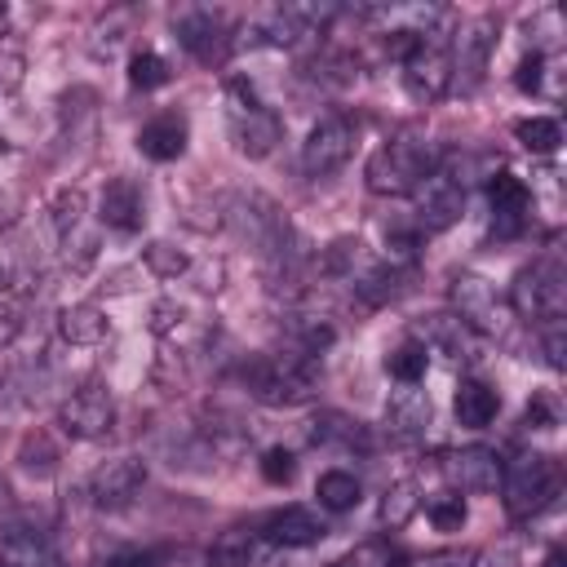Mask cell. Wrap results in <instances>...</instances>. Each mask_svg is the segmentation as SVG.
<instances>
[{
  "mask_svg": "<svg viewBox=\"0 0 567 567\" xmlns=\"http://www.w3.org/2000/svg\"><path fill=\"white\" fill-rule=\"evenodd\" d=\"M235 377H239V385L257 403H270V408H292V403H306L315 394V359H306L297 350H284V354H248L235 368Z\"/></svg>",
  "mask_w": 567,
  "mask_h": 567,
  "instance_id": "cell-1",
  "label": "cell"
},
{
  "mask_svg": "<svg viewBox=\"0 0 567 567\" xmlns=\"http://www.w3.org/2000/svg\"><path fill=\"white\" fill-rule=\"evenodd\" d=\"M439 168V155L425 137L416 133H394L390 142H381L372 155H368V168H363V182L372 195H412L430 173Z\"/></svg>",
  "mask_w": 567,
  "mask_h": 567,
  "instance_id": "cell-2",
  "label": "cell"
},
{
  "mask_svg": "<svg viewBox=\"0 0 567 567\" xmlns=\"http://www.w3.org/2000/svg\"><path fill=\"white\" fill-rule=\"evenodd\" d=\"M558 487H563L558 461L545 452H518L514 461L501 465V501L509 518H536L558 501Z\"/></svg>",
  "mask_w": 567,
  "mask_h": 567,
  "instance_id": "cell-3",
  "label": "cell"
},
{
  "mask_svg": "<svg viewBox=\"0 0 567 567\" xmlns=\"http://www.w3.org/2000/svg\"><path fill=\"white\" fill-rule=\"evenodd\" d=\"M509 310L527 323H554L567 315V266L558 252H545L514 275Z\"/></svg>",
  "mask_w": 567,
  "mask_h": 567,
  "instance_id": "cell-4",
  "label": "cell"
},
{
  "mask_svg": "<svg viewBox=\"0 0 567 567\" xmlns=\"http://www.w3.org/2000/svg\"><path fill=\"white\" fill-rule=\"evenodd\" d=\"M226 106H230V142H235V151L248 155V159H266L284 137V120L252 93L248 80H230L226 84Z\"/></svg>",
  "mask_w": 567,
  "mask_h": 567,
  "instance_id": "cell-5",
  "label": "cell"
},
{
  "mask_svg": "<svg viewBox=\"0 0 567 567\" xmlns=\"http://www.w3.org/2000/svg\"><path fill=\"white\" fill-rule=\"evenodd\" d=\"M452 315L474 332V337H496V332H505L509 328V306L501 301V292L483 279V275H470V270H461L456 279H452Z\"/></svg>",
  "mask_w": 567,
  "mask_h": 567,
  "instance_id": "cell-6",
  "label": "cell"
},
{
  "mask_svg": "<svg viewBox=\"0 0 567 567\" xmlns=\"http://www.w3.org/2000/svg\"><path fill=\"white\" fill-rule=\"evenodd\" d=\"M354 142H359V124L350 115H323L301 142L306 177H332L337 168H346L354 155Z\"/></svg>",
  "mask_w": 567,
  "mask_h": 567,
  "instance_id": "cell-7",
  "label": "cell"
},
{
  "mask_svg": "<svg viewBox=\"0 0 567 567\" xmlns=\"http://www.w3.org/2000/svg\"><path fill=\"white\" fill-rule=\"evenodd\" d=\"M412 195H416L412 221H416L421 235H443V230H452V226L461 221V213H465V182H461L456 173H447V168H434Z\"/></svg>",
  "mask_w": 567,
  "mask_h": 567,
  "instance_id": "cell-8",
  "label": "cell"
},
{
  "mask_svg": "<svg viewBox=\"0 0 567 567\" xmlns=\"http://www.w3.org/2000/svg\"><path fill=\"white\" fill-rule=\"evenodd\" d=\"M173 35L199 66H221L230 58V27L217 9H182L173 18Z\"/></svg>",
  "mask_w": 567,
  "mask_h": 567,
  "instance_id": "cell-9",
  "label": "cell"
},
{
  "mask_svg": "<svg viewBox=\"0 0 567 567\" xmlns=\"http://www.w3.org/2000/svg\"><path fill=\"white\" fill-rule=\"evenodd\" d=\"M111 425H115V399L102 385H84L71 399H62V408H58V430L66 439L93 443V439H106Z\"/></svg>",
  "mask_w": 567,
  "mask_h": 567,
  "instance_id": "cell-10",
  "label": "cell"
},
{
  "mask_svg": "<svg viewBox=\"0 0 567 567\" xmlns=\"http://www.w3.org/2000/svg\"><path fill=\"white\" fill-rule=\"evenodd\" d=\"M403 89L416 102H439L452 89V53L443 40H421V49L403 62Z\"/></svg>",
  "mask_w": 567,
  "mask_h": 567,
  "instance_id": "cell-11",
  "label": "cell"
},
{
  "mask_svg": "<svg viewBox=\"0 0 567 567\" xmlns=\"http://www.w3.org/2000/svg\"><path fill=\"white\" fill-rule=\"evenodd\" d=\"M146 483V461L142 456H115V461H102L89 478V496L97 509H120L128 505Z\"/></svg>",
  "mask_w": 567,
  "mask_h": 567,
  "instance_id": "cell-12",
  "label": "cell"
},
{
  "mask_svg": "<svg viewBox=\"0 0 567 567\" xmlns=\"http://www.w3.org/2000/svg\"><path fill=\"white\" fill-rule=\"evenodd\" d=\"M487 204H492V235H496V239L523 235L527 213H532V190H527L523 177H514V173H492V182H487Z\"/></svg>",
  "mask_w": 567,
  "mask_h": 567,
  "instance_id": "cell-13",
  "label": "cell"
},
{
  "mask_svg": "<svg viewBox=\"0 0 567 567\" xmlns=\"http://www.w3.org/2000/svg\"><path fill=\"white\" fill-rule=\"evenodd\" d=\"M501 465L505 461L492 447H461V452H452L443 461V478L452 483V492L483 496V492H496L501 487Z\"/></svg>",
  "mask_w": 567,
  "mask_h": 567,
  "instance_id": "cell-14",
  "label": "cell"
},
{
  "mask_svg": "<svg viewBox=\"0 0 567 567\" xmlns=\"http://www.w3.org/2000/svg\"><path fill=\"white\" fill-rule=\"evenodd\" d=\"M97 217L102 226L120 230V235H133L142 230L146 221V199H142V186L133 177H106L102 195H97Z\"/></svg>",
  "mask_w": 567,
  "mask_h": 567,
  "instance_id": "cell-15",
  "label": "cell"
},
{
  "mask_svg": "<svg viewBox=\"0 0 567 567\" xmlns=\"http://www.w3.org/2000/svg\"><path fill=\"white\" fill-rule=\"evenodd\" d=\"M261 536H266V545L306 549V545H319V540L328 536V527H323V518H319L310 505H284V509L266 514Z\"/></svg>",
  "mask_w": 567,
  "mask_h": 567,
  "instance_id": "cell-16",
  "label": "cell"
},
{
  "mask_svg": "<svg viewBox=\"0 0 567 567\" xmlns=\"http://www.w3.org/2000/svg\"><path fill=\"white\" fill-rule=\"evenodd\" d=\"M496 49V22L492 18H478L461 31L456 40V53H452V84L461 80V89H474L478 75L487 71V53Z\"/></svg>",
  "mask_w": 567,
  "mask_h": 567,
  "instance_id": "cell-17",
  "label": "cell"
},
{
  "mask_svg": "<svg viewBox=\"0 0 567 567\" xmlns=\"http://www.w3.org/2000/svg\"><path fill=\"white\" fill-rule=\"evenodd\" d=\"M186 142H190V120H186L182 111H159V115H151V120L137 128V151H142L146 159H155V164L177 159V155L186 151Z\"/></svg>",
  "mask_w": 567,
  "mask_h": 567,
  "instance_id": "cell-18",
  "label": "cell"
},
{
  "mask_svg": "<svg viewBox=\"0 0 567 567\" xmlns=\"http://www.w3.org/2000/svg\"><path fill=\"white\" fill-rule=\"evenodd\" d=\"M430 421H434V403H430L425 390L403 385V390L390 394V403H385V430L394 439H421L430 430Z\"/></svg>",
  "mask_w": 567,
  "mask_h": 567,
  "instance_id": "cell-19",
  "label": "cell"
},
{
  "mask_svg": "<svg viewBox=\"0 0 567 567\" xmlns=\"http://www.w3.org/2000/svg\"><path fill=\"white\" fill-rule=\"evenodd\" d=\"M452 412H456L461 430H487L496 421V412H501V394L478 377H461L456 394H452Z\"/></svg>",
  "mask_w": 567,
  "mask_h": 567,
  "instance_id": "cell-20",
  "label": "cell"
},
{
  "mask_svg": "<svg viewBox=\"0 0 567 567\" xmlns=\"http://www.w3.org/2000/svg\"><path fill=\"white\" fill-rule=\"evenodd\" d=\"M266 536L261 532H248V527H230L213 540L208 549V567H261L266 558Z\"/></svg>",
  "mask_w": 567,
  "mask_h": 567,
  "instance_id": "cell-21",
  "label": "cell"
},
{
  "mask_svg": "<svg viewBox=\"0 0 567 567\" xmlns=\"http://www.w3.org/2000/svg\"><path fill=\"white\" fill-rule=\"evenodd\" d=\"M416 341H421L430 354L439 350V354H452V359H474V346H478V337H474L456 315H430Z\"/></svg>",
  "mask_w": 567,
  "mask_h": 567,
  "instance_id": "cell-22",
  "label": "cell"
},
{
  "mask_svg": "<svg viewBox=\"0 0 567 567\" xmlns=\"http://www.w3.org/2000/svg\"><path fill=\"white\" fill-rule=\"evenodd\" d=\"M408 270H394V266H385V261H363L354 275H350V288H354V297L363 301V306H385V301H394L408 284Z\"/></svg>",
  "mask_w": 567,
  "mask_h": 567,
  "instance_id": "cell-23",
  "label": "cell"
},
{
  "mask_svg": "<svg viewBox=\"0 0 567 567\" xmlns=\"http://www.w3.org/2000/svg\"><path fill=\"white\" fill-rule=\"evenodd\" d=\"M58 332L66 346H102L111 337V323L93 301H75L58 310Z\"/></svg>",
  "mask_w": 567,
  "mask_h": 567,
  "instance_id": "cell-24",
  "label": "cell"
},
{
  "mask_svg": "<svg viewBox=\"0 0 567 567\" xmlns=\"http://www.w3.org/2000/svg\"><path fill=\"white\" fill-rule=\"evenodd\" d=\"M310 443H319V447H346V452H354V447L368 452L372 447V434H368L363 421H354L346 412H319L310 421Z\"/></svg>",
  "mask_w": 567,
  "mask_h": 567,
  "instance_id": "cell-25",
  "label": "cell"
},
{
  "mask_svg": "<svg viewBox=\"0 0 567 567\" xmlns=\"http://www.w3.org/2000/svg\"><path fill=\"white\" fill-rule=\"evenodd\" d=\"M0 567H62V558L49 549L44 536H35V532H9L0 540Z\"/></svg>",
  "mask_w": 567,
  "mask_h": 567,
  "instance_id": "cell-26",
  "label": "cell"
},
{
  "mask_svg": "<svg viewBox=\"0 0 567 567\" xmlns=\"http://www.w3.org/2000/svg\"><path fill=\"white\" fill-rule=\"evenodd\" d=\"M421 567H518L509 545H474V549H439Z\"/></svg>",
  "mask_w": 567,
  "mask_h": 567,
  "instance_id": "cell-27",
  "label": "cell"
},
{
  "mask_svg": "<svg viewBox=\"0 0 567 567\" xmlns=\"http://www.w3.org/2000/svg\"><path fill=\"white\" fill-rule=\"evenodd\" d=\"M315 496H319V505L328 514H346V509H354L363 501V487H359V478L350 470H323L319 483H315Z\"/></svg>",
  "mask_w": 567,
  "mask_h": 567,
  "instance_id": "cell-28",
  "label": "cell"
},
{
  "mask_svg": "<svg viewBox=\"0 0 567 567\" xmlns=\"http://www.w3.org/2000/svg\"><path fill=\"white\" fill-rule=\"evenodd\" d=\"M425 368H430V350H425L416 337H408V341H399V346L385 350V372H390L399 385H421Z\"/></svg>",
  "mask_w": 567,
  "mask_h": 567,
  "instance_id": "cell-29",
  "label": "cell"
},
{
  "mask_svg": "<svg viewBox=\"0 0 567 567\" xmlns=\"http://www.w3.org/2000/svg\"><path fill=\"white\" fill-rule=\"evenodd\" d=\"M328 567H408V549L377 536V540H363V545L346 549V554H341L337 563H328Z\"/></svg>",
  "mask_w": 567,
  "mask_h": 567,
  "instance_id": "cell-30",
  "label": "cell"
},
{
  "mask_svg": "<svg viewBox=\"0 0 567 567\" xmlns=\"http://www.w3.org/2000/svg\"><path fill=\"white\" fill-rule=\"evenodd\" d=\"M514 137H518V146L532 151V155H554V151L563 146V124H558L554 115H527V120L514 124Z\"/></svg>",
  "mask_w": 567,
  "mask_h": 567,
  "instance_id": "cell-31",
  "label": "cell"
},
{
  "mask_svg": "<svg viewBox=\"0 0 567 567\" xmlns=\"http://www.w3.org/2000/svg\"><path fill=\"white\" fill-rule=\"evenodd\" d=\"M421 230H416V221H394V226H385V239H381V252H385V266H394V270H412L416 266V257H421Z\"/></svg>",
  "mask_w": 567,
  "mask_h": 567,
  "instance_id": "cell-32",
  "label": "cell"
},
{
  "mask_svg": "<svg viewBox=\"0 0 567 567\" xmlns=\"http://www.w3.org/2000/svg\"><path fill=\"white\" fill-rule=\"evenodd\" d=\"M142 266L155 275V279H182L190 270V257L173 244V239H151L142 248Z\"/></svg>",
  "mask_w": 567,
  "mask_h": 567,
  "instance_id": "cell-33",
  "label": "cell"
},
{
  "mask_svg": "<svg viewBox=\"0 0 567 567\" xmlns=\"http://www.w3.org/2000/svg\"><path fill=\"white\" fill-rule=\"evenodd\" d=\"M27 288V248L13 230H0V292Z\"/></svg>",
  "mask_w": 567,
  "mask_h": 567,
  "instance_id": "cell-34",
  "label": "cell"
},
{
  "mask_svg": "<svg viewBox=\"0 0 567 567\" xmlns=\"http://www.w3.org/2000/svg\"><path fill=\"white\" fill-rule=\"evenodd\" d=\"M425 518H430V527L434 532H461L465 527V501H461V492H434L430 501H425Z\"/></svg>",
  "mask_w": 567,
  "mask_h": 567,
  "instance_id": "cell-35",
  "label": "cell"
},
{
  "mask_svg": "<svg viewBox=\"0 0 567 567\" xmlns=\"http://www.w3.org/2000/svg\"><path fill=\"white\" fill-rule=\"evenodd\" d=\"M173 80V71H168V62L159 58V53H133L128 58V84L133 89H142V93H151V89H164Z\"/></svg>",
  "mask_w": 567,
  "mask_h": 567,
  "instance_id": "cell-36",
  "label": "cell"
},
{
  "mask_svg": "<svg viewBox=\"0 0 567 567\" xmlns=\"http://www.w3.org/2000/svg\"><path fill=\"white\" fill-rule=\"evenodd\" d=\"M49 213H53V230H58V235H71L75 226H84V190H80V186H62V190L53 195Z\"/></svg>",
  "mask_w": 567,
  "mask_h": 567,
  "instance_id": "cell-37",
  "label": "cell"
},
{
  "mask_svg": "<svg viewBox=\"0 0 567 567\" xmlns=\"http://www.w3.org/2000/svg\"><path fill=\"white\" fill-rule=\"evenodd\" d=\"M27 292L31 288H13V292H0V350L18 341V332L27 328Z\"/></svg>",
  "mask_w": 567,
  "mask_h": 567,
  "instance_id": "cell-38",
  "label": "cell"
},
{
  "mask_svg": "<svg viewBox=\"0 0 567 567\" xmlns=\"http://www.w3.org/2000/svg\"><path fill=\"white\" fill-rule=\"evenodd\" d=\"M416 509H421L416 487H412V483H394V487L385 492V501H381V523H385V527H403Z\"/></svg>",
  "mask_w": 567,
  "mask_h": 567,
  "instance_id": "cell-39",
  "label": "cell"
},
{
  "mask_svg": "<svg viewBox=\"0 0 567 567\" xmlns=\"http://www.w3.org/2000/svg\"><path fill=\"white\" fill-rule=\"evenodd\" d=\"M261 478L275 483V487L292 483V478H297V456H292L288 447H266V452H261Z\"/></svg>",
  "mask_w": 567,
  "mask_h": 567,
  "instance_id": "cell-40",
  "label": "cell"
},
{
  "mask_svg": "<svg viewBox=\"0 0 567 567\" xmlns=\"http://www.w3.org/2000/svg\"><path fill=\"white\" fill-rule=\"evenodd\" d=\"M540 80H545V53L532 49V53H523L518 66H514V89H523V93H540Z\"/></svg>",
  "mask_w": 567,
  "mask_h": 567,
  "instance_id": "cell-41",
  "label": "cell"
},
{
  "mask_svg": "<svg viewBox=\"0 0 567 567\" xmlns=\"http://www.w3.org/2000/svg\"><path fill=\"white\" fill-rule=\"evenodd\" d=\"M173 554L159 549V545H146V549H120L106 558V567H164Z\"/></svg>",
  "mask_w": 567,
  "mask_h": 567,
  "instance_id": "cell-42",
  "label": "cell"
},
{
  "mask_svg": "<svg viewBox=\"0 0 567 567\" xmlns=\"http://www.w3.org/2000/svg\"><path fill=\"white\" fill-rule=\"evenodd\" d=\"M540 350H545V363L549 368H567V332H563V319H554V323H545V332H540Z\"/></svg>",
  "mask_w": 567,
  "mask_h": 567,
  "instance_id": "cell-43",
  "label": "cell"
},
{
  "mask_svg": "<svg viewBox=\"0 0 567 567\" xmlns=\"http://www.w3.org/2000/svg\"><path fill=\"white\" fill-rule=\"evenodd\" d=\"M22 75H27V58H22L18 49H0V97L18 93Z\"/></svg>",
  "mask_w": 567,
  "mask_h": 567,
  "instance_id": "cell-44",
  "label": "cell"
},
{
  "mask_svg": "<svg viewBox=\"0 0 567 567\" xmlns=\"http://www.w3.org/2000/svg\"><path fill=\"white\" fill-rule=\"evenodd\" d=\"M523 425H527V430H554V425H558L554 399H549V394H536V399L527 403V412H523Z\"/></svg>",
  "mask_w": 567,
  "mask_h": 567,
  "instance_id": "cell-45",
  "label": "cell"
},
{
  "mask_svg": "<svg viewBox=\"0 0 567 567\" xmlns=\"http://www.w3.org/2000/svg\"><path fill=\"white\" fill-rule=\"evenodd\" d=\"M151 315H155V319H151V328H155L159 337H164V332H173V328L182 323V306H173V301H159Z\"/></svg>",
  "mask_w": 567,
  "mask_h": 567,
  "instance_id": "cell-46",
  "label": "cell"
},
{
  "mask_svg": "<svg viewBox=\"0 0 567 567\" xmlns=\"http://www.w3.org/2000/svg\"><path fill=\"white\" fill-rule=\"evenodd\" d=\"M540 567H567V549H563V545H554V549L545 554V563H540Z\"/></svg>",
  "mask_w": 567,
  "mask_h": 567,
  "instance_id": "cell-47",
  "label": "cell"
},
{
  "mask_svg": "<svg viewBox=\"0 0 567 567\" xmlns=\"http://www.w3.org/2000/svg\"><path fill=\"white\" fill-rule=\"evenodd\" d=\"M4 31H9V9L0 4V35H4Z\"/></svg>",
  "mask_w": 567,
  "mask_h": 567,
  "instance_id": "cell-48",
  "label": "cell"
}]
</instances>
